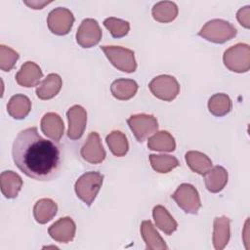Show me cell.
<instances>
[{
	"label": "cell",
	"mask_w": 250,
	"mask_h": 250,
	"mask_svg": "<svg viewBox=\"0 0 250 250\" xmlns=\"http://www.w3.org/2000/svg\"><path fill=\"white\" fill-rule=\"evenodd\" d=\"M12 157L24 175L41 182L56 179L63 163L60 145L42 138L36 127L26 128L17 135L12 146Z\"/></svg>",
	"instance_id": "6da1fadb"
},
{
	"label": "cell",
	"mask_w": 250,
	"mask_h": 250,
	"mask_svg": "<svg viewBox=\"0 0 250 250\" xmlns=\"http://www.w3.org/2000/svg\"><path fill=\"white\" fill-rule=\"evenodd\" d=\"M104 182V175L97 171L86 172L81 175L74 185V190L79 199L87 206H91L96 199Z\"/></svg>",
	"instance_id": "7a4b0ae2"
},
{
	"label": "cell",
	"mask_w": 250,
	"mask_h": 250,
	"mask_svg": "<svg viewBox=\"0 0 250 250\" xmlns=\"http://www.w3.org/2000/svg\"><path fill=\"white\" fill-rule=\"evenodd\" d=\"M236 34L237 29L230 22L221 19H214L207 21L198 32L200 37L215 44L226 43L234 38Z\"/></svg>",
	"instance_id": "3957f363"
},
{
	"label": "cell",
	"mask_w": 250,
	"mask_h": 250,
	"mask_svg": "<svg viewBox=\"0 0 250 250\" xmlns=\"http://www.w3.org/2000/svg\"><path fill=\"white\" fill-rule=\"evenodd\" d=\"M225 66L233 72L244 73L250 69V47L245 43H237L227 49L223 56Z\"/></svg>",
	"instance_id": "277c9868"
},
{
	"label": "cell",
	"mask_w": 250,
	"mask_h": 250,
	"mask_svg": "<svg viewBox=\"0 0 250 250\" xmlns=\"http://www.w3.org/2000/svg\"><path fill=\"white\" fill-rule=\"evenodd\" d=\"M101 50L111 64L118 70L126 73H132L137 69V62L134 51L121 46H102Z\"/></svg>",
	"instance_id": "5b68a950"
},
{
	"label": "cell",
	"mask_w": 250,
	"mask_h": 250,
	"mask_svg": "<svg viewBox=\"0 0 250 250\" xmlns=\"http://www.w3.org/2000/svg\"><path fill=\"white\" fill-rule=\"evenodd\" d=\"M177 205L187 214H197L201 207L200 196L197 189L190 184L180 185L171 195Z\"/></svg>",
	"instance_id": "8992f818"
},
{
	"label": "cell",
	"mask_w": 250,
	"mask_h": 250,
	"mask_svg": "<svg viewBox=\"0 0 250 250\" xmlns=\"http://www.w3.org/2000/svg\"><path fill=\"white\" fill-rule=\"evenodd\" d=\"M127 123L136 140L140 143L145 142L158 130L157 119L152 114H133L127 119Z\"/></svg>",
	"instance_id": "52a82bcc"
},
{
	"label": "cell",
	"mask_w": 250,
	"mask_h": 250,
	"mask_svg": "<svg viewBox=\"0 0 250 250\" xmlns=\"http://www.w3.org/2000/svg\"><path fill=\"white\" fill-rule=\"evenodd\" d=\"M151 94L159 100L172 102L180 93V84L174 76L162 74L154 77L148 84Z\"/></svg>",
	"instance_id": "ba28073f"
},
{
	"label": "cell",
	"mask_w": 250,
	"mask_h": 250,
	"mask_svg": "<svg viewBox=\"0 0 250 250\" xmlns=\"http://www.w3.org/2000/svg\"><path fill=\"white\" fill-rule=\"evenodd\" d=\"M74 23V16L70 10L58 7L52 10L47 17L49 30L56 35L62 36L69 33Z\"/></svg>",
	"instance_id": "9c48e42d"
},
{
	"label": "cell",
	"mask_w": 250,
	"mask_h": 250,
	"mask_svg": "<svg viewBox=\"0 0 250 250\" xmlns=\"http://www.w3.org/2000/svg\"><path fill=\"white\" fill-rule=\"evenodd\" d=\"M102 39V29L94 19H85L81 21L77 32L76 42L82 48L96 46Z\"/></svg>",
	"instance_id": "30bf717a"
},
{
	"label": "cell",
	"mask_w": 250,
	"mask_h": 250,
	"mask_svg": "<svg viewBox=\"0 0 250 250\" xmlns=\"http://www.w3.org/2000/svg\"><path fill=\"white\" fill-rule=\"evenodd\" d=\"M81 157L90 164H100L106 156L103 146L100 135L97 132H91L80 149Z\"/></svg>",
	"instance_id": "8fae6325"
},
{
	"label": "cell",
	"mask_w": 250,
	"mask_h": 250,
	"mask_svg": "<svg viewBox=\"0 0 250 250\" xmlns=\"http://www.w3.org/2000/svg\"><path fill=\"white\" fill-rule=\"evenodd\" d=\"M66 117L68 121L67 137L72 141L79 140L83 136L87 124L86 109L79 104L72 105L68 108Z\"/></svg>",
	"instance_id": "7c38bea8"
},
{
	"label": "cell",
	"mask_w": 250,
	"mask_h": 250,
	"mask_svg": "<svg viewBox=\"0 0 250 250\" xmlns=\"http://www.w3.org/2000/svg\"><path fill=\"white\" fill-rule=\"evenodd\" d=\"M76 225L70 217H63L56 221L49 229L48 233L57 242L68 243L73 240Z\"/></svg>",
	"instance_id": "4fadbf2b"
},
{
	"label": "cell",
	"mask_w": 250,
	"mask_h": 250,
	"mask_svg": "<svg viewBox=\"0 0 250 250\" xmlns=\"http://www.w3.org/2000/svg\"><path fill=\"white\" fill-rule=\"evenodd\" d=\"M43 77L40 66L34 62H25L16 74L17 83L25 88H31L40 84V80Z\"/></svg>",
	"instance_id": "5bb4252c"
},
{
	"label": "cell",
	"mask_w": 250,
	"mask_h": 250,
	"mask_svg": "<svg viewBox=\"0 0 250 250\" xmlns=\"http://www.w3.org/2000/svg\"><path fill=\"white\" fill-rule=\"evenodd\" d=\"M40 128L42 133L49 139L59 142L64 133V124L62 117L55 112H47L41 119Z\"/></svg>",
	"instance_id": "9a60e30c"
},
{
	"label": "cell",
	"mask_w": 250,
	"mask_h": 250,
	"mask_svg": "<svg viewBox=\"0 0 250 250\" xmlns=\"http://www.w3.org/2000/svg\"><path fill=\"white\" fill-rule=\"evenodd\" d=\"M230 237V220L223 215L216 217L213 222V237L212 242L216 250L224 249L229 241Z\"/></svg>",
	"instance_id": "2e32d148"
},
{
	"label": "cell",
	"mask_w": 250,
	"mask_h": 250,
	"mask_svg": "<svg viewBox=\"0 0 250 250\" xmlns=\"http://www.w3.org/2000/svg\"><path fill=\"white\" fill-rule=\"evenodd\" d=\"M141 234L146 243V248L148 250H164L167 245L158 231L155 229L153 224L149 220L143 221L141 224Z\"/></svg>",
	"instance_id": "e0dca14e"
},
{
	"label": "cell",
	"mask_w": 250,
	"mask_h": 250,
	"mask_svg": "<svg viewBox=\"0 0 250 250\" xmlns=\"http://www.w3.org/2000/svg\"><path fill=\"white\" fill-rule=\"evenodd\" d=\"M62 86V80L57 73H50L40 82L36 88V96L43 101L51 100L59 94Z\"/></svg>",
	"instance_id": "ac0fdd59"
},
{
	"label": "cell",
	"mask_w": 250,
	"mask_h": 250,
	"mask_svg": "<svg viewBox=\"0 0 250 250\" xmlns=\"http://www.w3.org/2000/svg\"><path fill=\"white\" fill-rule=\"evenodd\" d=\"M21 177L14 171H3L0 176L1 191L8 198H16L22 187Z\"/></svg>",
	"instance_id": "d6986e66"
},
{
	"label": "cell",
	"mask_w": 250,
	"mask_h": 250,
	"mask_svg": "<svg viewBox=\"0 0 250 250\" xmlns=\"http://www.w3.org/2000/svg\"><path fill=\"white\" fill-rule=\"evenodd\" d=\"M228 179V171L223 166H214L204 175L205 187L212 193L220 192L226 187Z\"/></svg>",
	"instance_id": "ffe728a7"
},
{
	"label": "cell",
	"mask_w": 250,
	"mask_h": 250,
	"mask_svg": "<svg viewBox=\"0 0 250 250\" xmlns=\"http://www.w3.org/2000/svg\"><path fill=\"white\" fill-rule=\"evenodd\" d=\"M31 110V102L29 98L22 94L14 95L7 104L8 114L14 119L21 120L25 118Z\"/></svg>",
	"instance_id": "44dd1931"
},
{
	"label": "cell",
	"mask_w": 250,
	"mask_h": 250,
	"mask_svg": "<svg viewBox=\"0 0 250 250\" xmlns=\"http://www.w3.org/2000/svg\"><path fill=\"white\" fill-rule=\"evenodd\" d=\"M138 84L133 79L119 78L110 85L111 95L119 101H127L133 98L138 91Z\"/></svg>",
	"instance_id": "7402d4cb"
},
{
	"label": "cell",
	"mask_w": 250,
	"mask_h": 250,
	"mask_svg": "<svg viewBox=\"0 0 250 250\" xmlns=\"http://www.w3.org/2000/svg\"><path fill=\"white\" fill-rule=\"evenodd\" d=\"M152 217L154 219L156 227L165 234L171 235L174 231H176L178 228V223L164 206H154L152 209Z\"/></svg>",
	"instance_id": "603a6c76"
},
{
	"label": "cell",
	"mask_w": 250,
	"mask_h": 250,
	"mask_svg": "<svg viewBox=\"0 0 250 250\" xmlns=\"http://www.w3.org/2000/svg\"><path fill=\"white\" fill-rule=\"evenodd\" d=\"M58 212L57 203L50 198H41L33 207V216L37 223L46 224L50 222Z\"/></svg>",
	"instance_id": "cb8c5ba5"
},
{
	"label": "cell",
	"mask_w": 250,
	"mask_h": 250,
	"mask_svg": "<svg viewBox=\"0 0 250 250\" xmlns=\"http://www.w3.org/2000/svg\"><path fill=\"white\" fill-rule=\"evenodd\" d=\"M147 147L150 150L172 152L176 149L174 137L168 131H159L148 138Z\"/></svg>",
	"instance_id": "d4e9b609"
},
{
	"label": "cell",
	"mask_w": 250,
	"mask_h": 250,
	"mask_svg": "<svg viewBox=\"0 0 250 250\" xmlns=\"http://www.w3.org/2000/svg\"><path fill=\"white\" fill-rule=\"evenodd\" d=\"M185 159L188 166L194 173L204 176L211 168V159L203 152L197 150H189L185 154Z\"/></svg>",
	"instance_id": "484cf974"
},
{
	"label": "cell",
	"mask_w": 250,
	"mask_h": 250,
	"mask_svg": "<svg viewBox=\"0 0 250 250\" xmlns=\"http://www.w3.org/2000/svg\"><path fill=\"white\" fill-rule=\"evenodd\" d=\"M178 6L172 1H160L153 5L151 10L152 18L162 23L173 21L178 16Z\"/></svg>",
	"instance_id": "4316f807"
},
{
	"label": "cell",
	"mask_w": 250,
	"mask_h": 250,
	"mask_svg": "<svg viewBox=\"0 0 250 250\" xmlns=\"http://www.w3.org/2000/svg\"><path fill=\"white\" fill-rule=\"evenodd\" d=\"M232 103L230 98L224 93H218L210 97L208 100V109L211 114L222 117L230 112Z\"/></svg>",
	"instance_id": "83f0119b"
},
{
	"label": "cell",
	"mask_w": 250,
	"mask_h": 250,
	"mask_svg": "<svg viewBox=\"0 0 250 250\" xmlns=\"http://www.w3.org/2000/svg\"><path fill=\"white\" fill-rule=\"evenodd\" d=\"M105 142L113 155L122 157L129 150V143L124 133L119 130L111 131L105 138Z\"/></svg>",
	"instance_id": "f1b7e54d"
},
{
	"label": "cell",
	"mask_w": 250,
	"mask_h": 250,
	"mask_svg": "<svg viewBox=\"0 0 250 250\" xmlns=\"http://www.w3.org/2000/svg\"><path fill=\"white\" fill-rule=\"evenodd\" d=\"M149 162L152 169L161 174L169 173L180 165L179 160L169 154H150Z\"/></svg>",
	"instance_id": "f546056e"
},
{
	"label": "cell",
	"mask_w": 250,
	"mask_h": 250,
	"mask_svg": "<svg viewBox=\"0 0 250 250\" xmlns=\"http://www.w3.org/2000/svg\"><path fill=\"white\" fill-rule=\"evenodd\" d=\"M104 25L114 38H122L126 36L130 30V23L127 21L114 17L105 19Z\"/></svg>",
	"instance_id": "4dcf8cb0"
},
{
	"label": "cell",
	"mask_w": 250,
	"mask_h": 250,
	"mask_svg": "<svg viewBox=\"0 0 250 250\" xmlns=\"http://www.w3.org/2000/svg\"><path fill=\"white\" fill-rule=\"evenodd\" d=\"M20 55L14 49L1 44L0 45V68L3 71L12 70L18 62Z\"/></svg>",
	"instance_id": "1f68e13d"
},
{
	"label": "cell",
	"mask_w": 250,
	"mask_h": 250,
	"mask_svg": "<svg viewBox=\"0 0 250 250\" xmlns=\"http://www.w3.org/2000/svg\"><path fill=\"white\" fill-rule=\"evenodd\" d=\"M238 22L245 28L250 27V6L240 8L236 14Z\"/></svg>",
	"instance_id": "d6a6232c"
},
{
	"label": "cell",
	"mask_w": 250,
	"mask_h": 250,
	"mask_svg": "<svg viewBox=\"0 0 250 250\" xmlns=\"http://www.w3.org/2000/svg\"><path fill=\"white\" fill-rule=\"evenodd\" d=\"M25 5H27L29 8L34 10H40L43 9L46 5L50 4L51 1H23Z\"/></svg>",
	"instance_id": "836d02e7"
}]
</instances>
